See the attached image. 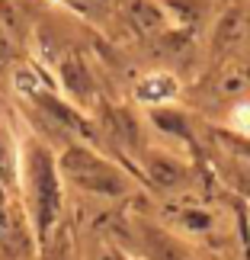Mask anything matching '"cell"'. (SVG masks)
<instances>
[{"mask_svg": "<svg viewBox=\"0 0 250 260\" xmlns=\"http://www.w3.org/2000/svg\"><path fill=\"white\" fill-rule=\"evenodd\" d=\"M173 93H176V81L167 77V74H151L141 84V90H138V96H141L145 103H161V100H170Z\"/></svg>", "mask_w": 250, "mask_h": 260, "instance_id": "6da1fadb", "label": "cell"}, {"mask_svg": "<svg viewBox=\"0 0 250 260\" xmlns=\"http://www.w3.org/2000/svg\"><path fill=\"white\" fill-rule=\"evenodd\" d=\"M228 122H231L234 132L250 135V103H237L231 113H228Z\"/></svg>", "mask_w": 250, "mask_h": 260, "instance_id": "7a4b0ae2", "label": "cell"}]
</instances>
